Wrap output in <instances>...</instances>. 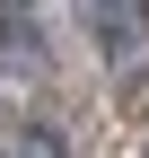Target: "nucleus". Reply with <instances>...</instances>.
<instances>
[{
    "mask_svg": "<svg viewBox=\"0 0 149 158\" xmlns=\"http://www.w3.org/2000/svg\"><path fill=\"white\" fill-rule=\"evenodd\" d=\"M0 62H44V44H35V27H18L9 9H0Z\"/></svg>",
    "mask_w": 149,
    "mask_h": 158,
    "instance_id": "f03ea898",
    "label": "nucleus"
},
{
    "mask_svg": "<svg viewBox=\"0 0 149 158\" xmlns=\"http://www.w3.org/2000/svg\"><path fill=\"white\" fill-rule=\"evenodd\" d=\"M0 158H70V149H62V132H53V123H26V132L0 141Z\"/></svg>",
    "mask_w": 149,
    "mask_h": 158,
    "instance_id": "f257e3e1",
    "label": "nucleus"
}]
</instances>
